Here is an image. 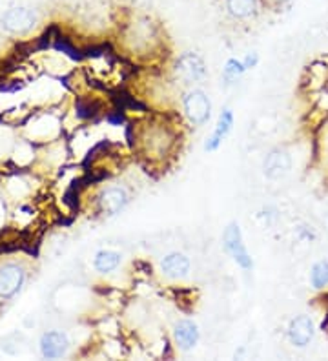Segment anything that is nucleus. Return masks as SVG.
<instances>
[{
    "instance_id": "nucleus-1",
    "label": "nucleus",
    "mask_w": 328,
    "mask_h": 361,
    "mask_svg": "<svg viewBox=\"0 0 328 361\" xmlns=\"http://www.w3.org/2000/svg\"><path fill=\"white\" fill-rule=\"evenodd\" d=\"M221 9L232 23L246 24L259 17L261 9H265L262 0H219Z\"/></svg>"
},
{
    "instance_id": "nucleus-2",
    "label": "nucleus",
    "mask_w": 328,
    "mask_h": 361,
    "mask_svg": "<svg viewBox=\"0 0 328 361\" xmlns=\"http://www.w3.org/2000/svg\"><path fill=\"white\" fill-rule=\"evenodd\" d=\"M183 108L184 114L192 121L193 124H205L206 121L210 119L212 104L210 99L201 90H192L184 95L183 99Z\"/></svg>"
},
{
    "instance_id": "nucleus-3",
    "label": "nucleus",
    "mask_w": 328,
    "mask_h": 361,
    "mask_svg": "<svg viewBox=\"0 0 328 361\" xmlns=\"http://www.w3.org/2000/svg\"><path fill=\"white\" fill-rule=\"evenodd\" d=\"M206 66L202 59L195 53H183L179 61L175 62V77L183 84H193L205 77Z\"/></svg>"
},
{
    "instance_id": "nucleus-4",
    "label": "nucleus",
    "mask_w": 328,
    "mask_h": 361,
    "mask_svg": "<svg viewBox=\"0 0 328 361\" xmlns=\"http://www.w3.org/2000/svg\"><path fill=\"white\" fill-rule=\"evenodd\" d=\"M286 334H288L290 343H292L293 347H298V348L308 347L315 336L314 319H312L310 316H305V314L296 316L292 322H290Z\"/></svg>"
},
{
    "instance_id": "nucleus-5",
    "label": "nucleus",
    "mask_w": 328,
    "mask_h": 361,
    "mask_svg": "<svg viewBox=\"0 0 328 361\" xmlns=\"http://www.w3.org/2000/svg\"><path fill=\"white\" fill-rule=\"evenodd\" d=\"M290 170H292V155L286 150H281V148L272 150L270 154L267 155V159H265V163H262V172H265V176L272 180L281 179V177L286 176Z\"/></svg>"
},
{
    "instance_id": "nucleus-6",
    "label": "nucleus",
    "mask_w": 328,
    "mask_h": 361,
    "mask_svg": "<svg viewBox=\"0 0 328 361\" xmlns=\"http://www.w3.org/2000/svg\"><path fill=\"white\" fill-rule=\"evenodd\" d=\"M4 27L9 33H28L37 24V13L28 8H15L4 15Z\"/></svg>"
},
{
    "instance_id": "nucleus-7",
    "label": "nucleus",
    "mask_w": 328,
    "mask_h": 361,
    "mask_svg": "<svg viewBox=\"0 0 328 361\" xmlns=\"http://www.w3.org/2000/svg\"><path fill=\"white\" fill-rule=\"evenodd\" d=\"M130 201V195L124 188L121 186H111L106 188L101 195H99V207H101L102 214L106 216H115L119 212L123 210Z\"/></svg>"
},
{
    "instance_id": "nucleus-8",
    "label": "nucleus",
    "mask_w": 328,
    "mask_h": 361,
    "mask_svg": "<svg viewBox=\"0 0 328 361\" xmlns=\"http://www.w3.org/2000/svg\"><path fill=\"white\" fill-rule=\"evenodd\" d=\"M22 281H24V272L18 264H4L0 269V298H11L18 292V288L22 286Z\"/></svg>"
},
{
    "instance_id": "nucleus-9",
    "label": "nucleus",
    "mask_w": 328,
    "mask_h": 361,
    "mask_svg": "<svg viewBox=\"0 0 328 361\" xmlns=\"http://www.w3.org/2000/svg\"><path fill=\"white\" fill-rule=\"evenodd\" d=\"M145 145L148 154L152 152L153 155H164L171 146V133L170 130L161 126V128H152L146 130L145 133Z\"/></svg>"
},
{
    "instance_id": "nucleus-10",
    "label": "nucleus",
    "mask_w": 328,
    "mask_h": 361,
    "mask_svg": "<svg viewBox=\"0 0 328 361\" xmlns=\"http://www.w3.org/2000/svg\"><path fill=\"white\" fill-rule=\"evenodd\" d=\"M68 345H70L68 338L62 332H48L40 339V350H42L44 357H48V360H57V357L64 356Z\"/></svg>"
},
{
    "instance_id": "nucleus-11",
    "label": "nucleus",
    "mask_w": 328,
    "mask_h": 361,
    "mask_svg": "<svg viewBox=\"0 0 328 361\" xmlns=\"http://www.w3.org/2000/svg\"><path fill=\"white\" fill-rule=\"evenodd\" d=\"M162 274L170 279H184L190 274V259L183 254H170L161 263Z\"/></svg>"
},
{
    "instance_id": "nucleus-12",
    "label": "nucleus",
    "mask_w": 328,
    "mask_h": 361,
    "mask_svg": "<svg viewBox=\"0 0 328 361\" xmlns=\"http://www.w3.org/2000/svg\"><path fill=\"white\" fill-rule=\"evenodd\" d=\"M224 241H226L228 250L232 252L233 256H236V261L241 264V267H245V269H250L252 267V259H250L248 252L246 248L243 247V241H241V232L237 226H230L224 233Z\"/></svg>"
},
{
    "instance_id": "nucleus-13",
    "label": "nucleus",
    "mask_w": 328,
    "mask_h": 361,
    "mask_svg": "<svg viewBox=\"0 0 328 361\" xmlns=\"http://www.w3.org/2000/svg\"><path fill=\"white\" fill-rule=\"evenodd\" d=\"M197 339H199V331H197L195 323L181 322L175 326V343L183 350H190L195 347Z\"/></svg>"
},
{
    "instance_id": "nucleus-14",
    "label": "nucleus",
    "mask_w": 328,
    "mask_h": 361,
    "mask_svg": "<svg viewBox=\"0 0 328 361\" xmlns=\"http://www.w3.org/2000/svg\"><path fill=\"white\" fill-rule=\"evenodd\" d=\"M232 111L224 110L223 115H221V119H219L214 135H212V139L208 141V145H206V150H217V146L221 145V141H223L224 137H226V133L230 132V128H232Z\"/></svg>"
},
{
    "instance_id": "nucleus-15",
    "label": "nucleus",
    "mask_w": 328,
    "mask_h": 361,
    "mask_svg": "<svg viewBox=\"0 0 328 361\" xmlns=\"http://www.w3.org/2000/svg\"><path fill=\"white\" fill-rule=\"evenodd\" d=\"M93 264H95V269L99 270L101 274L114 272L119 264H121V254H119V252H114V250H101L95 256Z\"/></svg>"
},
{
    "instance_id": "nucleus-16",
    "label": "nucleus",
    "mask_w": 328,
    "mask_h": 361,
    "mask_svg": "<svg viewBox=\"0 0 328 361\" xmlns=\"http://www.w3.org/2000/svg\"><path fill=\"white\" fill-rule=\"evenodd\" d=\"M310 285L315 290H323L328 286V261L321 259L312 267L310 270Z\"/></svg>"
},
{
    "instance_id": "nucleus-17",
    "label": "nucleus",
    "mask_w": 328,
    "mask_h": 361,
    "mask_svg": "<svg viewBox=\"0 0 328 361\" xmlns=\"http://www.w3.org/2000/svg\"><path fill=\"white\" fill-rule=\"evenodd\" d=\"M243 71H246L245 62L232 59V61H228L226 68H224V77H226L228 80H233V79H237V77H239Z\"/></svg>"
},
{
    "instance_id": "nucleus-18",
    "label": "nucleus",
    "mask_w": 328,
    "mask_h": 361,
    "mask_svg": "<svg viewBox=\"0 0 328 361\" xmlns=\"http://www.w3.org/2000/svg\"><path fill=\"white\" fill-rule=\"evenodd\" d=\"M288 2H292V0H262V6H265V9H279Z\"/></svg>"
},
{
    "instance_id": "nucleus-19",
    "label": "nucleus",
    "mask_w": 328,
    "mask_h": 361,
    "mask_svg": "<svg viewBox=\"0 0 328 361\" xmlns=\"http://www.w3.org/2000/svg\"><path fill=\"white\" fill-rule=\"evenodd\" d=\"M327 226H328V217H327Z\"/></svg>"
}]
</instances>
